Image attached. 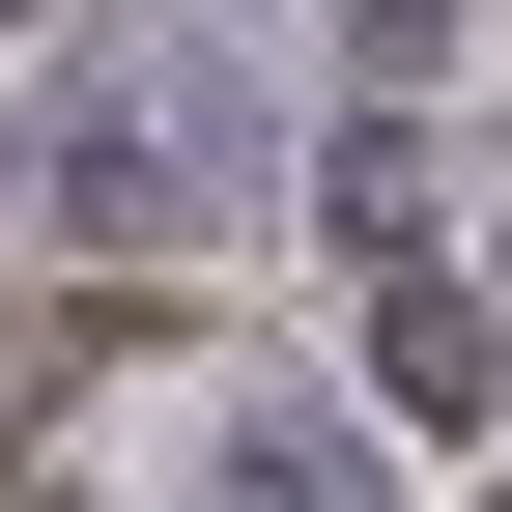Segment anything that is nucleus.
Here are the masks:
<instances>
[{
	"label": "nucleus",
	"mask_w": 512,
	"mask_h": 512,
	"mask_svg": "<svg viewBox=\"0 0 512 512\" xmlns=\"http://www.w3.org/2000/svg\"><path fill=\"white\" fill-rule=\"evenodd\" d=\"M228 143H256L228 57H86V86L29 114V200H57V228H200V200H228Z\"/></svg>",
	"instance_id": "f257e3e1"
}]
</instances>
